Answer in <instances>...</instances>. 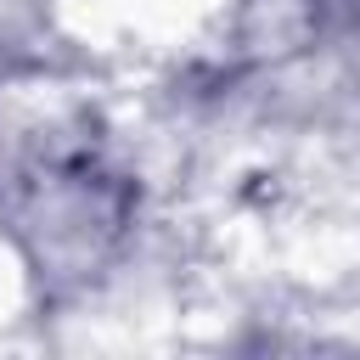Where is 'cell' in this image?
<instances>
[{"label":"cell","instance_id":"1","mask_svg":"<svg viewBox=\"0 0 360 360\" xmlns=\"http://www.w3.org/2000/svg\"><path fill=\"white\" fill-rule=\"evenodd\" d=\"M146 214V186L101 141L17 169L0 186V248L22 281L28 315L73 321L107 287Z\"/></svg>","mask_w":360,"mask_h":360}]
</instances>
